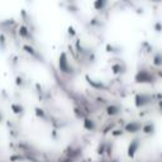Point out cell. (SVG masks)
Returning <instances> with one entry per match:
<instances>
[{"label": "cell", "mask_w": 162, "mask_h": 162, "mask_svg": "<svg viewBox=\"0 0 162 162\" xmlns=\"http://www.w3.org/2000/svg\"><path fill=\"white\" fill-rule=\"evenodd\" d=\"M153 103V95L148 93H138L134 96V105L137 108H144Z\"/></svg>", "instance_id": "7a4b0ae2"}, {"label": "cell", "mask_w": 162, "mask_h": 162, "mask_svg": "<svg viewBox=\"0 0 162 162\" xmlns=\"http://www.w3.org/2000/svg\"><path fill=\"white\" fill-rule=\"evenodd\" d=\"M85 79H86V81H88V84L91 86V88H94V89H96V90H103V89H106L105 84H103L101 81L94 80V79H91L90 76H88V75L85 76Z\"/></svg>", "instance_id": "5b68a950"}, {"label": "cell", "mask_w": 162, "mask_h": 162, "mask_svg": "<svg viewBox=\"0 0 162 162\" xmlns=\"http://www.w3.org/2000/svg\"><path fill=\"white\" fill-rule=\"evenodd\" d=\"M110 70H112V73H113V75H115V76H119V75L125 73V71H127V66H125V63H124V62L118 61V62H115V63L112 65Z\"/></svg>", "instance_id": "277c9868"}, {"label": "cell", "mask_w": 162, "mask_h": 162, "mask_svg": "<svg viewBox=\"0 0 162 162\" xmlns=\"http://www.w3.org/2000/svg\"><path fill=\"white\" fill-rule=\"evenodd\" d=\"M157 81V76L156 73H153L152 71H149L148 69L141 67L134 75V82L136 84H149L152 85Z\"/></svg>", "instance_id": "6da1fadb"}, {"label": "cell", "mask_w": 162, "mask_h": 162, "mask_svg": "<svg viewBox=\"0 0 162 162\" xmlns=\"http://www.w3.org/2000/svg\"><path fill=\"white\" fill-rule=\"evenodd\" d=\"M18 34H19V37L26 38V39H29V38L32 37L30 30H29V28H28L26 24H22V26L18 28Z\"/></svg>", "instance_id": "52a82bcc"}, {"label": "cell", "mask_w": 162, "mask_h": 162, "mask_svg": "<svg viewBox=\"0 0 162 162\" xmlns=\"http://www.w3.org/2000/svg\"><path fill=\"white\" fill-rule=\"evenodd\" d=\"M156 76H157V77H162V70H158V71H157Z\"/></svg>", "instance_id": "7402d4cb"}, {"label": "cell", "mask_w": 162, "mask_h": 162, "mask_svg": "<svg viewBox=\"0 0 162 162\" xmlns=\"http://www.w3.org/2000/svg\"><path fill=\"white\" fill-rule=\"evenodd\" d=\"M23 49L28 53V55H30L32 57H34V58H39V53H38V51H37V49H34L32 46H29V45H24V46H23Z\"/></svg>", "instance_id": "8fae6325"}, {"label": "cell", "mask_w": 162, "mask_h": 162, "mask_svg": "<svg viewBox=\"0 0 162 162\" xmlns=\"http://www.w3.org/2000/svg\"><path fill=\"white\" fill-rule=\"evenodd\" d=\"M67 33H69V36L72 37V38L76 37V30H75V28H73L72 26H70V27L67 28Z\"/></svg>", "instance_id": "ac0fdd59"}, {"label": "cell", "mask_w": 162, "mask_h": 162, "mask_svg": "<svg viewBox=\"0 0 162 162\" xmlns=\"http://www.w3.org/2000/svg\"><path fill=\"white\" fill-rule=\"evenodd\" d=\"M142 129H143V132L146 133V134H153L155 133V124L152 123V122H148V123H146L144 125H142Z\"/></svg>", "instance_id": "7c38bea8"}, {"label": "cell", "mask_w": 162, "mask_h": 162, "mask_svg": "<svg viewBox=\"0 0 162 162\" xmlns=\"http://www.w3.org/2000/svg\"><path fill=\"white\" fill-rule=\"evenodd\" d=\"M139 129H142V124L139 122H129L125 125V131L129 133H136L139 131Z\"/></svg>", "instance_id": "8992f818"}, {"label": "cell", "mask_w": 162, "mask_h": 162, "mask_svg": "<svg viewBox=\"0 0 162 162\" xmlns=\"http://www.w3.org/2000/svg\"><path fill=\"white\" fill-rule=\"evenodd\" d=\"M153 29H155L156 33H162V23H161L160 20L155 22V24H153Z\"/></svg>", "instance_id": "e0dca14e"}, {"label": "cell", "mask_w": 162, "mask_h": 162, "mask_svg": "<svg viewBox=\"0 0 162 162\" xmlns=\"http://www.w3.org/2000/svg\"><path fill=\"white\" fill-rule=\"evenodd\" d=\"M58 69L65 75H70L73 71L72 66L70 65V61H69V57L66 55V52H62L60 55V57H58Z\"/></svg>", "instance_id": "3957f363"}, {"label": "cell", "mask_w": 162, "mask_h": 162, "mask_svg": "<svg viewBox=\"0 0 162 162\" xmlns=\"http://www.w3.org/2000/svg\"><path fill=\"white\" fill-rule=\"evenodd\" d=\"M17 85L18 86H23V79H22V76L17 77Z\"/></svg>", "instance_id": "ffe728a7"}, {"label": "cell", "mask_w": 162, "mask_h": 162, "mask_svg": "<svg viewBox=\"0 0 162 162\" xmlns=\"http://www.w3.org/2000/svg\"><path fill=\"white\" fill-rule=\"evenodd\" d=\"M138 146H139V139H133L131 146H129V153L132 155V152H134V151L138 148Z\"/></svg>", "instance_id": "5bb4252c"}, {"label": "cell", "mask_w": 162, "mask_h": 162, "mask_svg": "<svg viewBox=\"0 0 162 162\" xmlns=\"http://www.w3.org/2000/svg\"><path fill=\"white\" fill-rule=\"evenodd\" d=\"M2 119H3V115H2V113H0V122H2Z\"/></svg>", "instance_id": "603a6c76"}, {"label": "cell", "mask_w": 162, "mask_h": 162, "mask_svg": "<svg viewBox=\"0 0 162 162\" xmlns=\"http://www.w3.org/2000/svg\"><path fill=\"white\" fill-rule=\"evenodd\" d=\"M84 125H85V128H88V129H94L95 128V123L91 119H85Z\"/></svg>", "instance_id": "2e32d148"}, {"label": "cell", "mask_w": 162, "mask_h": 162, "mask_svg": "<svg viewBox=\"0 0 162 162\" xmlns=\"http://www.w3.org/2000/svg\"><path fill=\"white\" fill-rule=\"evenodd\" d=\"M152 65L155 67H162V51H156L152 56Z\"/></svg>", "instance_id": "9c48e42d"}, {"label": "cell", "mask_w": 162, "mask_h": 162, "mask_svg": "<svg viewBox=\"0 0 162 162\" xmlns=\"http://www.w3.org/2000/svg\"><path fill=\"white\" fill-rule=\"evenodd\" d=\"M6 48V38H5V36L2 33L0 34V49H5Z\"/></svg>", "instance_id": "9a60e30c"}, {"label": "cell", "mask_w": 162, "mask_h": 162, "mask_svg": "<svg viewBox=\"0 0 162 162\" xmlns=\"http://www.w3.org/2000/svg\"><path fill=\"white\" fill-rule=\"evenodd\" d=\"M105 49H106V52H109V53H121V48L112 45V43H108Z\"/></svg>", "instance_id": "4fadbf2b"}, {"label": "cell", "mask_w": 162, "mask_h": 162, "mask_svg": "<svg viewBox=\"0 0 162 162\" xmlns=\"http://www.w3.org/2000/svg\"><path fill=\"white\" fill-rule=\"evenodd\" d=\"M12 109H13L14 113H17V114H19V113L23 112V108H22L20 105H17V104H13V105H12Z\"/></svg>", "instance_id": "d6986e66"}, {"label": "cell", "mask_w": 162, "mask_h": 162, "mask_svg": "<svg viewBox=\"0 0 162 162\" xmlns=\"http://www.w3.org/2000/svg\"><path fill=\"white\" fill-rule=\"evenodd\" d=\"M157 108L160 109V112L162 113V99L161 100H157Z\"/></svg>", "instance_id": "44dd1931"}, {"label": "cell", "mask_w": 162, "mask_h": 162, "mask_svg": "<svg viewBox=\"0 0 162 162\" xmlns=\"http://www.w3.org/2000/svg\"><path fill=\"white\" fill-rule=\"evenodd\" d=\"M108 4H109V0H94L93 3V8L95 10H98V12H101V10H104Z\"/></svg>", "instance_id": "ba28073f"}, {"label": "cell", "mask_w": 162, "mask_h": 162, "mask_svg": "<svg viewBox=\"0 0 162 162\" xmlns=\"http://www.w3.org/2000/svg\"><path fill=\"white\" fill-rule=\"evenodd\" d=\"M106 113H108V115H112V117L118 115L121 113V106L115 105V104H112V105H109L106 108Z\"/></svg>", "instance_id": "30bf717a"}]
</instances>
